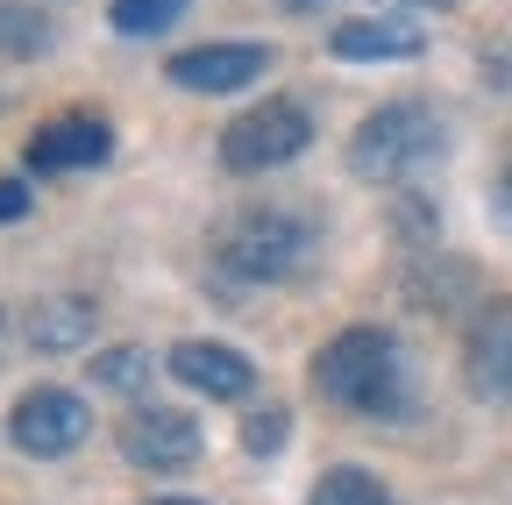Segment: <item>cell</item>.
Returning a JSON list of instances; mask_svg holds the SVG:
<instances>
[{
  "label": "cell",
  "instance_id": "9",
  "mask_svg": "<svg viewBox=\"0 0 512 505\" xmlns=\"http://www.w3.org/2000/svg\"><path fill=\"white\" fill-rule=\"evenodd\" d=\"M107 150H114V129L107 121H93V114H57V121H43V129L29 136V171H86V164H107Z\"/></svg>",
  "mask_w": 512,
  "mask_h": 505
},
{
  "label": "cell",
  "instance_id": "10",
  "mask_svg": "<svg viewBox=\"0 0 512 505\" xmlns=\"http://www.w3.org/2000/svg\"><path fill=\"white\" fill-rule=\"evenodd\" d=\"M164 370L178 377V385L207 392V399H242V392L256 385V363H249L242 349H228V342H178V349L164 356Z\"/></svg>",
  "mask_w": 512,
  "mask_h": 505
},
{
  "label": "cell",
  "instance_id": "16",
  "mask_svg": "<svg viewBox=\"0 0 512 505\" xmlns=\"http://www.w3.org/2000/svg\"><path fill=\"white\" fill-rule=\"evenodd\" d=\"M43 43H50L43 15H22V8H0V50H15V57H29V50H43Z\"/></svg>",
  "mask_w": 512,
  "mask_h": 505
},
{
  "label": "cell",
  "instance_id": "21",
  "mask_svg": "<svg viewBox=\"0 0 512 505\" xmlns=\"http://www.w3.org/2000/svg\"><path fill=\"white\" fill-rule=\"evenodd\" d=\"M285 8H292V15H313V8H328V0H285Z\"/></svg>",
  "mask_w": 512,
  "mask_h": 505
},
{
  "label": "cell",
  "instance_id": "19",
  "mask_svg": "<svg viewBox=\"0 0 512 505\" xmlns=\"http://www.w3.org/2000/svg\"><path fill=\"white\" fill-rule=\"evenodd\" d=\"M491 200H498V221L512 228V150H505V164H498V185H491Z\"/></svg>",
  "mask_w": 512,
  "mask_h": 505
},
{
  "label": "cell",
  "instance_id": "11",
  "mask_svg": "<svg viewBox=\"0 0 512 505\" xmlns=\"http://www.w3.org/2000/svg\"><path fill=\"white\" fill-rule=\"evenodd\" d=\"M22 335H29V349H36V356H72V349H93V335H100V306H93V299H79V292L36 299Z\"/></svg>",
  "mask_w": 512,
  "mask_h": 505
},
{
  "label": "cell",
  "instance_id": "2",
  "mask_svg": "<svg viewBox=\"0 0 512 505\" xmlns=\"http://www.w3.org/2000/svg\"><path fill=\"white\" fill-rule=\"evenodd\" d=\"M313 249H320L313 221H299V214H285V207H249V214H235V221L221 228L214 257H221V271L242 278V285H285V278H299V271L313 264Z\"/></svg>",
  "mask_w": 512,
  "mask_h": 505
},
{
  "label": "cell",
  "instance_id": "1",
  "mask_svg": "<svg viewBox=\"0 0 512 505\" xmlns=\"http://www.w3.org/2000/svg\"><path fill=\"white\" fill-rule=\"evenodd\" d=\"M313 392L328 406H342V413H363V420H406L413 413L406 349L384 328H342L313 356Z\"/></svg>",
  "mask_w": 512,
  "mask_h": 505
},
{
  "label": "cell",
  "instance_id": "4",
  "mask_svg": "<svg viewBox=\"0 0 512 505\" xmlns=\"http://www.w3.org/2000/svg\"><path fill=\"white\" fill-rule=\"evenodd\" d=\"M306 143H313V114L299 100H264V107H249L242 121L221 129V164L242 171V178H256V171L292 164Z\"/></svg>",
  "mask_w": 512,
  "mask_h": 505
},
{
  "label": "cell",
  "instance_id": "3",
  "mask_svg": "<svg viewBox=\"0 0 512 505\" xmlns=\"http://www.w3.org/2000/svg\"><path fill=\"white\" fill-rule=\"evenodd\" d=\"M441 114L420 107V100H392V107H377L363 114V129L349 136V171L363 185H406L413 171H427L441 157Z\"/></svg>",
  "mask_w": 512,
  "mask_h": 505
},
{
  "label": "cell",
  "instance_id": "20",
  "mask_svg": "<svg viewBox=\"0 0 512 505\" xmlns=\"http://www.w3.org/2000/svg\"><path fill=\"white\" fill-rule=\"evenodd\" d=\"M484 79H491V86H512V50H491V57H484Z\"/></svg>",
  "mask_w": 512,
  "mask_h": 505
},
{
  "label": "cell",
  "instance_id": "5",
  "mask_svg": "<svg viewBox=\"0 0 512 505\" xmlns=\"http://www.w3.org/2000/svg\"><path fill=\"white\" fill-rule=\"evenodd\" d=\"M86 434H93V413H86L79 392H64V385H36V392H22L15 413H8V441H15L22 456H36V463L72 456Z\"/></svg>",
  "mask_w": 512,
  "mask_h": 505
},
{
  "label": "cell",
  "instance_id": "8",
  "mask_svg": "<svg viewBox=\"0 0 512 505\" xmlns=\"http://www.w3.org/2000/svg\"><path fill=\"white\" fill-rule=\"evenodd\" d=\"M271 72V50L264 43H200V50H178L164 79L185 86V93H235L249 79H264Z\"/></svg>",
  "mask_w": 512,
  "mask_h": 505
},
{
  "label": "cell",
  "instance_id": "17",
  "mask_svg": "<svg viewBox=\"0 0 512 505\" xmlns=\"http://www.w3.org/2000/svg\"><path fill=\"white\" fill-rule=\"evenodd\" d=\"M242 449H249V456H278V449H285V406L249 413V420H242Z\"/></svg>",
  "mask_w": 512,
  "mask_h": 505
},
{
  "label": "cell",
  "instance_id": "14",
  "mask_svg": "<svg viewBox=\"0 0 512 505\" xmlns=\"http://www.w3.org/2000/svg\"><path fill=\"white\" fill-rule=\"evenodd\" d=\"M150 370H157V363H150L143 349L121 342V349H100V356H93V385H107V392H143Z\"/></svg>",
  "mask_w": 512,
  "mask_h": 505
},
{
  "label": "cell",
  "instance_id": "18",
  "mask_svg": "<svg viewBox=\"0 0 512 505\" xmlns=\"http://www.w3.org/2000/svg\"><path fill=\"white\" fill-rule=\"evenodd\" d=\"M29 214V185L22 178H0V221H22Z\"/></svg>",
  "mask_w": 512,
  "mask_h": 505
},
{
  "label": "cell",
  "instance_id": "15",
  "mask_svg": "<svg viewBox=\"0 0 512 505\" xmlns=\"http://www.w3.org/2000/svg\"><path fill=\"white\" fill-rule=\"evenodd\" d=\"M306 505H384V491H377V477L370 470H356V463H342V470H328L313 484V498Z\"/></svg>",
  "mask_w": 512,
  "mask_h": 505
},
{
  "label": "cell",
  "instance_id": "6",
  "mask_svg": "<svg viewBox=\"0 0 512 505\" xmlns=\"http://www.w3.org/2000/svg\"><path fill=\"white\" fill-rule=\"evenodd\" d=\"M463 385L484 406L512 399V299H484L463 328Z\"/></svg>",
  "mask_w": 512,
  "mask_h": 505
},
{
  "label": "cell",
  "instance_id": "13",
  "mask_svg": "<svg viewBox=\"0 0 512 505\" xmlns=\"http://www.w3.org/2000/svg\"><path fill=\"white\" fill-rule=\"evenodd\" d=\"M185 15V0H107V22L121 36H164Z\"/></svg>",
  "mask_w": 512,
  "mask_h": 505
},
{
  "label": "cell",
  "instance_id": "12",
  "mask_svg": "<svg viewBox=\"0 0 512 505\" xmlns=\"http://www.w3.org/2000/svg\"><path fill=\"white\" fill-rule=\"evenodd\" d=\"M420 29L413 22H342L335 29V57H349V65H356V57H420Z\"/></svg>",
  "mask_w": 512,
  "mask_h": 505
},
{
  "label": "cell",
  "instance_id": "22",
  "mask_svg": "<svg viewBox=\"0 0 512 505\" xmlns=\"http://www.w3.org/2000/svg\"><path fill=\"white\" fill-rule=\"evenodd\" d=\"M150 505H200V498H150Z\"/></svg>",
  "mask_w": 512,
  "mask_h": 505
},
{
  "label": "cell",
  "instance_id": "7",
  "mask_svg": "<svg viewBox=\"0 0 512 505\" xmlns=\"http://www.w3.org/2000/svg\"><path fill=\"white\" fill-rule=\"evenodd\" d=\"M200 449H207L200 420L178 406H136L121 420V456L136 470H185V463H200Z\"/></svg>",
  "mask_w": 512,
  "mask_h": 505
}]
</instances>
